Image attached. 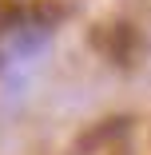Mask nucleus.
Segmentation results:
<instances>
[{
	"instance_id": "1",
	"label": "nucleus",
	"mask_w": 151,
	"mask_h": 155,
	"mask_svg": "<svg viewBox=\"0 0 151 155\" xmlns=\"http://www.w3.org/2000/svg\"><path fill=\"white\" fill-rule=\"evenodd\" d=\"M92 44H96L107 60H115V64H131L135 52H139V36H135V28H131L127 20L100 24L96 32H92Z\"/></svg>"
},
{
	"instance_id": "2",
	"label": "nucleus",
	"mask_w": 151,
	"mask_h": 155,
	"mask_svg": "<svg viewBox=\"0 0 151 155\" xmlns=\"http://www.w3.org/2000/svg\"><path fill=\"white\" fill-rule=\"evenodd\" d=\"M119 155H123V151H119Z\"/></svg>"
}]
</instances>
